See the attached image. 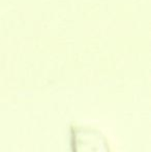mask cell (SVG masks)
Instances as JSON below:
<instances>
[{"label": "cell", "mask_w": 151, "mask_h": 152, "mask_svg": "<svg viewBox=\"0 0 151 152\" xmlns=\"http://www.w3.org/2000/svg\"><path fill=\"white\" fill-rule=\"evenodd\" d=\"M69 143L71 152H111L106 137L95 128L73 125Z\"/></svg>", "instance_id": "6da1fadb"}]
</instances>
